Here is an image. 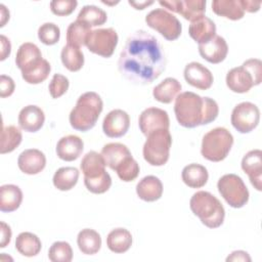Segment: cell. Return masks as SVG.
I'll list each match as a JSON object with an SVG mask.
<instances>
[{"label":"cell","instance_id":"1","mask_svg":"<svg viewBox=\"0 0 262 262\" xmlns=\"http://www.w3.org/2000/svg\"><path fill=\"white\" fill-rule=\"evenodd\" d=\"M166 63V56L158 39L144 30H137L127 38L119 56L118 69L131 83L146 85L161 76Z\"/></svg>","mask_w":262,"mask_h":262},{"label":"cell","instance_id":"2","mask_svg":"<svg viewBox=\"0 0 262 262\" xmlns=\"http://www.w3.org/2000/svg\"><path fill=\"white\" fill-rule=\"evenodd\" d=\"M174 113L177 122L184 128H195L216 120L219 106L216 100L191 91L181 92L175 98Z\"/></svg>","mask_w":262,"mask_h":262},{"label":"cell","instance_id":"3","mask_svg":"<svg viewBox=\"0 0 262 262\" xmlns=\"http://www.w3.org/2000/svg\"><path fill=\"white\" fill-rule=\"evenodd\" d=\"M103 110L101 97L93 91H88L79 96L76 105L71 111L69 121L77 131L86 132L92 129Z\"/></svg>","mask_w":262,"mask_h":262},{"label":"cell","instance_id":"4","mask_svg":"<svg viewBox=\"0 0 262 262\" xmlns=\"http://www.w3.org/2000/svg\"><path fill=\"white\" fill-rule=\"evenodd\" d=\"M189 207L201 222L209 228H217L224 221L225 210L223 205L209 191L200 190L193 193L189 201Z\"/></svg>","mask_w":262,"mask_h":262},{"label":"cell","instance_id":"5","mask_svg":"<svg viewBox=\"0 0 262 262\" xmlns=\"http://www.w3.org/2000/svg\"><path fill=\"white\" fill-rule=\"evenodd\" d=\"M226 85L234 93L249 92L262 81V61L259 58L247 59L241 67L228 71Z\"/></svg>","mask_w":262,"mask_h":262},{"label":"cell","instance_id":"6","mask_svg":"<svg viewBox=\"0 0 262 262\" xmlns=\"http://www.w3.org/2000/svg\"><path fill=\"white\" fill-rule=\"evenodd\" d=\"M232 144V134L224 127H216L204 135L201 154L208 161L221 162L228 156Z\"/></svg>","mask_w":262,"mask_h":262},{"label":"cell","instance_id":"7","mask_svg":"<svg viewBox=\"0 0 262 262\" xmlns=\"http://www.w3.org/2000/svg\"><path fill=\"white\" fill-rule=\"evenodd\" d=\"M171 145L172 136L169 129L154 131L146 136L142 148L143 158L151 166H163L169 160Z\"/></svg>","mask_w":262,"mask_h":262},{"label":"cell","instance_id":"8","mask_svg":"<svg viewBox=\"0 0 262 262\" xmlns=\"http://www.w3.org/2000/svg\"><path fill=\"white\" fill-rule=\"evenodd\" d=\"M217 188L221 196L232 208H242L249 201V190L244 180L236 174L221 176L217 182Z\"/></svg>","mask_w":262,"mask_h":262},{"label":"cell","instance_id":"9","mask_svg":"<svg viewBox=\"0 0 262 262\" xmlns=\"http://www.w3.org/2000/svg\"><path fill=\"white\" fill-rule=\"evenodd\" d=\"M145 23L168 41L178 39L182 32L180 20L164 8H156L149 11L145 16Z\"/></svg>","mask_w":262,"mask_h":262},{"label":"cell","instance_id":"10","mask_svg":"<svg viewBox=\"0 0 262 262\" xmlns=\"http://www.w3.org/2000/svg\"><path fill=\"white\" fill-rule=\"evenodd\" d=\"M119 37L113 28L92 30L86 40L85 46L94 54L111 57L118 45Z\"/></svg>","mask_w":262,"mask_h":262},{"label":"cell","instance_id":"11","mask_svg":"<svg viewBox=\"0 0 262 262\" xmlns=\"http://www.w3.org/2000/svg\"><path fill=\"white\" fill-rule=\"evenodd\" d=\"M259 121L260 111L256 104L250 101L236 104L231 112V125L239 133H250L258 126Z\"/></svg>","mask_w":262,"mask_h":262},{"label":"cell","instance_id":"12","mask_svg":"<svg viewBox=\"0 0 262 262\" xmlns=\"http://www.w3.org/2000/svg\"><path fill=\"white\" fill-rule=\"evenodd\" d=\"M138 126L141 133L145 136L157 130L169 129L170 120L168 113L159 107H147L139 115Z\"/></svg>","mask_w":262,"mask_h":262},{"label":"cell","instance_id":"13","mask_svg":"<svg viewBox=\"0 0 262 262\" xmlns=\"http://www.w3.org/2000/svg\"><path fill=\"white\" fill-rule=\"evenodd\" d=\"M159 3L171 11L181 14L185 19L193 21L205 15L207 2L205 0H172Z\"/></svg>","mask_w":262,"mask_h":262},{"label":"cell","instance_id":"14","mask_svg":"<svg viewBox=\"0 0 262 262\" xmlns=\"http://www.w3.org/2000/svg\"><path fill=\"white\" fill-rule=\"evenodd\" d=\"M130 127L129 115L120 108L111 111L103 119L102 131L111 138L124 136Z\"/></svg>","mask_w":262,"mask_h":262},{"label":"cell","instance_id":"15","mask_svg":"<svg viewBox=\"0 0 262 262\" xmlns=\"http://www.w3.org/2000/svg\"><path fill=\"white\" fill-rule=\"evenodd\" d=\"M183 76L189 85L201 90L209 89L214 82L211 71L196 61H191L185 66Z\"/></svg>","mask_w":262,"mask_h":262},{"label":"cell","instance_id":"16","mask_svg":"<svg viewBox=\"0 0 262 262\" xmlns=\"http://www.w3.org/2000/svg\"><path fill=\"white\" fill-rule=\"evenodd\" d=\"M242 169L249 176L251 184L261 191L262 185V151L260 149H252L248 151L242 160Z\"/></svg>","mask_w":262,"mask_h":262},{"label":"cell","instance_id":"17","mask_svg":"<svg viewBox=\"0 0 262 262\" xmlns=\"http://www.w3.org/2000/svg\"><path fill=\"white\" fill-rule=\"evenodd\" d=\"M199 53L210 63H220L227 56L228 45L223 37L215 35L208 42L199 44Z\"/></svg>","mask_w":262,"mask_h":262},{"label":"cell","instance_id":"18","mask_svg":"<svg viewBox=\"0 0 262 262\" xmlns=\"http://www.w3.org/2000/svg\"><path fill=\"white\" fill-rule=\"evenodd\" d=\"M17 166L23 173L28 175H36L45 168L46 157L37 148L25 149L18 156Z\"/></svg>","mask_w":262,"mask_h":262},{"label":"cell","instance_id":"19","mask_svg":"<svg viewBox=\"0 0 262 262\" xmlns=\"http://www.w3.org/2000/svg\"><path fill=\"white\" fill-rule=\"evenodd\" d=\"M17 121L23 130L27 132H37L44 125L45 115L41 107L30 104L20 110Z\"/></svg>","mask_w":262,"mask_h":262},{"label":"cell","instance_id":"20","mask_svg":"<svg viewBox=\"0 0 262 262\" xmlns=\"http://www.w3.org/2000/svg\"><path fill=\"white\" fill-rule=\"evenodd\" d=\"M84 149L83 140L77 135H67L61 137L56 144L57 157L66 162L77 160Z\"/></svg>","mask_w":262,"mask_h":262},{"label":"cell","instance_id":"21","mask_svg":"<svg viewBox=\"0 0 262 262\" xmlns=\"http://www.w3.org/2000/svg\"><path fill=\"white\" fill-rule=\"evenodd\" d=\"M105 162L101 154H98L94 150L88 151L80 163L81 171L84 174L85 180H93L97 179L104 174H106L105 170Z\"/></svg>","mask_w":262,"mask_h":262},{"label":"cell","instance_id":"22","mask_svg":"<svg viewBox=\"0 0 262 262\" xmlns=\"http://www.w3.org/2000/svg\"><path fill=\"white\" fill-rule=\"evenodd\" d=\"M136 193L144 202H156L163 194V183L158 177L147 175L137 183Z\"/></svg>","mask_w":262,"mask_h":262},{"label":"cell","instance_id":"23","mask_svg":"<svg viewBox=\"0 0 262 262\" xmlns=\"http://www.w3.org/2000/svg\"><path fill=\"white\" fill-rule=\"evenodd\" d=\"M43 58L40 48L34 43L26 42L23 43L16 51L15 64L20 70V72H24L34 67Z\"/></svg>","mask_w":262,"mask_h":262},{"label":"cell","instance_id":"24","mask_svg":"<svg viewBox=\"0 0 262 262\" xmlns=\"http://www.w3.org/2000/svg\"><path fill=\"white\" fill-rule=\"evenodd\" d=\"M188 34L196 43L203 44L216 35V25L211 18L204 15L190 23Z\"/></svg>","mask_w":262,"mask_h":262},{"label":"cell","instance_id":"25","mask_svg":"<svg viewBox=\"0 0 262 262\" xmlns=\"http://www.w3.org/2000/svg\"><path fill=\"white\" fill-rule=\"evenodd\" d=\"M101 156L104 159L105 165L115 171L120 164L132 155L125 144L120 142H111L103 145Z\"/></svg>","mask_w":262,"mask_h":262},{"label":"cell","instance_id":"26","mask_svg":"<svg viewBox=\"0 0 262 262\" xmlns=\"http://www.w3.org/2000/svg\"><path fill=\"white\" fill-rule=\"evenodd\" d=\"M180 82L172 77L164 79L152 90V96L162 103H171L181 91Z\"/></svg>","mask_w":262,"mask_h":262},{"label":"cell","instance_id":"27","mask_svg":"<svg viewBox=\"0 0 262 262\" xmlns=\"http://www.w3.org/2000/svg\"><path fill=\"white\" fill-rule=\"evenodd\" d=\"M23 202V192L17 185L4 184L0 187V210L10 213L17 210Z\"/></svg>","mask_w":262,"mask_h":262},{"label":"cell","instance_id":"28","mask_svg":"<svg viewBox=\"0 0 262 262\" xmlns=\"http://www.w3.org/2000/svg\"><path fill=\"white\" fill-rule=\"evenodd\" d=\"M181 178L184 184L188 187L201 188L206 185L209 174L205 166L192 163L182 169Z\"/></svg>","mask_w":262,"mask_h":262},{"label":"cell","instance_id":"29","mask_svg":"<svg viewBox=\"0 0 262 262\" xmlns=\"http://www.w3.org/2000/svg\"><path fill=\"white\" fill-rule=\"evenodd\" d=\"M106 246L113 253H125L132 246V234L126 228H115L106 236Z\"/></svg>","mask_w":262,"mask_h":262},{"label":"cell","instance_id":"30","mask_svg":"<svg viewBox=\"0 0 262 262\" xmlns=\"http://www.w3.org/2000/svg\"><path fill=\"white\" fill-rule=\"evenodd\" d=\"M212 10L215 14L231 20H238L245 15L241 0H214Z\"/></svg>","mask_w":262,"mask_h":262},{"label":"cell","instance_id":"31","mask_svg":"<svg viewBox=\"0 0 262 262\" xmlns=\"http://www.w3.org/2000/svg\"><path fill=\"white\" fill-rule=\"evenodd\" d=\"M79 250L85 255H94L101 248L100 234L91 228L82 229L77 236Z\"/></svg>","mask_w":262,"mask_h":262},{"label":"cell","instance_id":"32","mask_svg":"<svg viewBox=\"0 0 262 262\" xmlns=\"http://www.w3.org/2000/svg\"><path fill=\"white\" fill-rule=\"evenodd\" d=\"M42 248L40 238L32 232H20L15 239L16 251L26 257L37 256Z\"/></svg>","mask_w":262,"mask_h":262},{"label":"cell","instance_id":"33","mask_svg":"<svg viewBox=\"0 0 262 262\" xmlns=\"http://www.w3.org/2000/svg\"><path fill=\"white\" fill-rule=\"evenodd\" d=\"M79 175L80 172L75 167H61L55 171L52 182L58 190L67 191L77 184Z\"/></svg>","mask_w":262,"mask_h":262},{"label":"cell","instance_id":"34","mask_svg":"<svg viewBox=\"0 0 262 262\" xmlns=\"http://www.w3.org/2000/svg\"><path fill=\"white\" fill-rule=\"evenodd\" d=\"M60 59L63 67L70 72H78L84 66V54L80 47L67 44L61 49Z\"/></svg>","mask_w":262,"mask_h":262},{"label":"cell","instance_id":"35","mask_svg":"<svg viewBox=\"0 0 262 262\" xmlns=\"http://www.w3.org/2000/svg\"><path fill=\"white\" fill-rule=\"evenodd\" d=\"M23 134L21 131L14 125H8L2 127L1 132V145L0 154H8L13 151L21 142Z\"/></svg>","mask_w":262,"mask_h":262},{"label":"cell","instance_id":"36","mask_svg":"<svg viewBox=\"0 0 262 262\" xmlns=\"http://www.w3.org/2000/svg\"><path fill=\"white\" fill-rule=\"evenodd\" d=\"M91 28L86 24L75 20L71 23L67 29V43L68 45L80 47L85 45L86 40L91 32Z\"/></svg>","mask_w":262,"mask_h":262},{"label":"cell","instance_id":"37","mask_svg":"<svg viewBox=\"0 0 262 262\" xmlns=\"http://www.w3.org/2000/svg\"><path fill=\"white\" fill-rule=\"evenodd\" d=\"M107 19L106 12L95 5H85L81 8L77 20H80L90 28L103 25Z\"/></svg>","mask_w":262,"mask_h":262},{"label":"cell","instance_id":"38","mask_svg":"<svg viewBox=\"0 0 262 262\" xmlns=\"http://www.w3.org/2000/svg\"><path fill=\"white\" fill-rule=\"evenodd\" d=\"M51 72V66L46 59H42L34 67L21 72V77L29 84H40L44 82Z\"/></svg>","mask_w":262,"mask_h":262},{"label":"cell","instance_id":"39","mask_svg":"<svg viewBox=\"0 0 262 262\" xmlns=\"http://www.w3.org/2000/svg\"><path fill=\"white\" fill-rule=\"evenodd\" d=\"M48 258L52 262H71L73 250L68 242H54L48 251Z\"/></svg>","mask_w":262,"mask_h":262},{"label":"cell","instance_id":"40","mask_svg":"<svg viewBox=\"0 0 262 262\" xmlns=\"http://www.w3.org/2000/svg\"><path fill=\"white\" fill-rule=\"evenodd\" d=\"M118 177L124 181V182H130L137 178L139 175V165L138 163L133 159L132 156L127 158L122 164H120L116 170Z\"/></svg>","mask_w":262,"mask_h":262},{"label":"cell","instance_id":"41","mask_svg":"<svg viewBox=\"0 0 262 262\" xmlns=\"http://www.w3.org/2000/svg\"><path fill=\"white\" fill-rule=\"evenodd\" d=\"M38 38L45 45H54L59 41L60 29L53 23H45L38 29Z\"/></svg>","mask_w":262,"mask_h":262},{"label":"cell","instance_id":"42","mask_svg":"<svg viewBox=\"0 0 262 262\" xmlns=\"http://www.w3.org/2000/svg\"><path fill=\"white\" fill-rule=\"evenodd\" d=\"M69 86L70 82L66 76L61 74H54L48 85L49 93L52 98H58L68 91Z\"/></svg>","mask_w":262,"mask_h":262},{"label":"cell","instance_id":"43","mask_svg":"<svg viewBox=\"0 0 262 262\" xmlns=\"http://www.w3.org/2000/svg\"><path fill=\"white\" fill-rule=\"evenodd\" d=\"M84 184L90 192L95 194H101L106 192L110 189L112 185V178H111V175L106 173L97 179H93V180L84 179Z\"/></svg>","mask_w":262,"mask_h":262},{"label":"cell","instance_id":"44","mask_svg":"<svg viewBox=\"0 0 262 262\" xmlns=\"http://www.w3.org/2000/svg\"><path fill=\"white\" fill-rule=\"evenodd\" d=\"M78 5L76 0H55L50 2V10L58 16H67L74 12Z\"/></svg>","mask_w":262,"mask_h":262},{"label":"cell","instance_id":"45","mask_svg":"<svg viewBox=\"0 0 262 262\" xmlns=\"http://www.w3.org/2000/svg\"><path fill=\"white\" fill-rule=\"evenodd\" d=\"M15 89V84L12 78L6 75L0 76V96L2 98L10 96Z\"/></svg>","mask_w":262,"mask_h":262},{"label":"cell","instance_id":"46","mask_svg":"<svg viewBox=\"0 0 262 262\" xmlns=\"http://www.w3.org/2000/svg\"><path fill=\"white\" fill-rule=\"evenodd\" d=\"M1 239H0V248H5L11 241V229L8 224L1 221Z\"/></svg>","mask_w":262,"mask_h":262},{"label":"cell","instance_id":"47","mask_svg":"<svg viewBox=\"0 0 262 262\" xmlns=\"http://www.w3.org/2000/svg\"><path fill=\"white\" fill-rule=\"evenodd\" d=\"M0 42H1V55H0V60L3 61L4 59H6L11 52V44L10 41L7 37H5L4 35L0 36Z\"/></svg>","mask_w":262,"mask_h":262},{"label":"cell","instance_id":"48","mask_svg":"<svg viewBox=\"0 0 262 262\" xmlns=\"http://www.w3.org/2000/svg\"><path fill=\"white\" fill-rule=\"evenodd\" d=\"M226 261H251V257L249 256V254L245 251L242 250H237V251H233L227 258Z\"/></svg>","mask_w":262,"mask_h":262},{"label":"cell","instance_id":"49","mask_svg":"<svg viewBox=\"0 0 262 262\" xmlns=\"http://www.w3.org/2000/svg\"><path fill=\"white\" fill-rule=\"evenodd\" d=\"M241 4L244 8V11L248 12H257L260 9L261 1H251V0H241Z\"/></svg>","mask_w":262,"mask_h":262},{"label":"cell","instance_id":"50","mask_svg":"<svg viewBox=\"0 0 262 262\" xmlns=\"http://www.w3.org/2000/svg\"><path fill=\"white\" fill-rule=\"evenodd\" d=\"M9 19V10L4 4H0V27H4L6 21Z\"/></svg>","mask_w":262,"mask_h":262},{"label":"cell","instance_id":"51","mask_svg":"<svg viewBox=\"0 0 262 262\" xmlns=\"http://www.w3.org/2000/svg\"><path fill=\"white\" fill-rule=\"evenodd\" d=\"M131 6H133L135 9H144L145 7L154 4V1H143V2H134V1H129L128 2Z\"/></svg>","mask_w":262,"mask_h":262}]
</instances>
